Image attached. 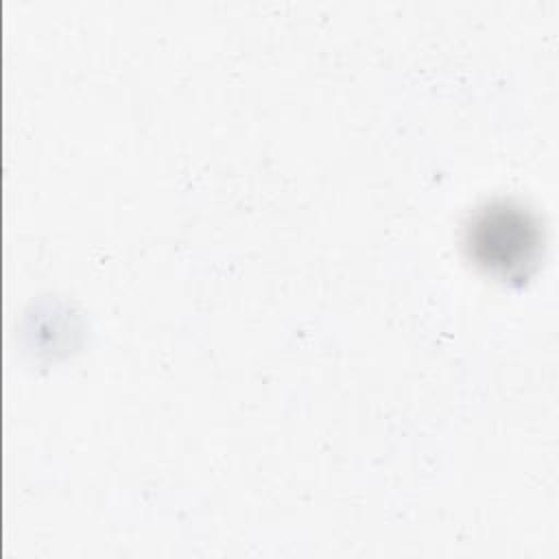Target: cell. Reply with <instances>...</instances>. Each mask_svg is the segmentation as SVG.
Listing matches in <instances>:
<instances>
[{"label":"cell","mask_w":559,"mask_h":559,"mask_svg":"<svg viewBox=\"0 0 559 559\" xmlns=\"http://www.w3.org/2000/svg\"><path fill=\"white\" fill-rule=\"evenodd\" d=\"M539 231L535 221L518 205L491 203L467 227L472 258L498 275L522 273L537 253Z\"/></svg>","instance_id":"6da1fadb"}]
</instances>
